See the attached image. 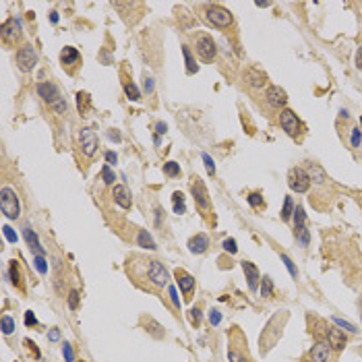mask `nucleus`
I'll return each mask as SVG.
<instances>
[{"label": "nucleus", "mask_w": 362, "mask_h": 362, "mask_svg": "<svg viewBox=\"0 0 362 362\" xmlns=\"http://www.w3.org/2000/svg\"><path fill=\"white\" fill-rule=\"evenodd\" d=\"M143 81H145V83H143L145 93H151V91H153V77H151V75H145Z\"/></svg>", "instance_id": "nucleus-49"}, {"label": "nucleus", "mask_w": 362, "mask_h": 362, "mask_svg": "<svg viewBox=\"0 0 362 362\" xmlns=\"http://www.w3.org/2000/svg\"><path fill=\"white\" fill-rule=\"evenodd\" d=\"M36 62H38V54H36V50H33V46H29V44L21 46L19 52H17V66H19L23 73H31Z\"/></svg>", "instance_id": "nucleus-8"}, {"label": "nucleus", "mask_w": 362, "mask_h": 362, "mask_svg": "<svg viewBox=\"0 0 362 362\" xmlns=\"http://www.w3.org/2000/svg\"><path fill=\"white\" fill-rule=\"evenodd\" d=\"M125 91H127L129 99H133V101H139V99H141V93H139V89H137L135 85H133V83H129V81H125Z\"/></svg>", "instance_id": "nucleus-32"}, {"label": "nucleus", "mask_w": 362, "mask_h": 362, "mask_svg": "<svg viewBox=\"0 0 362 362\" xmlns=\"http://www.w3.org/2000/svg\"><path fill=\"white\" fill-rule=\"evenodd\" d=\"M139 321H141V325L145 327V331H147L149 335H153L155 339H162V337H166V331H164V327H162V325H160L158 321H155L153 317H149V315H143V317H141Z\"/></svg>", "instance_id": "nucleus-18"}, {"label": "nucleus", "mask_w": 362, "mask_h": 362, "mask_svg": "<svg viewBox=\"0 0 362 362\" xmlns=\"http://www.w3.org/2000/svg\"><path fill=\"white\" fill-rule=\"evenodd\" d=\"M170 298H172V302H174L176 306H180V300H178V296H176V290H174V288H170Z\"/></svg>", "instance_id": "nucleus-57"}, {"label": "nucleus", "mask_w": 362, "mask_h": 362, "mask_svg": "<svg viewBox=\"0 0 362 362\" xmlns=\"http://www.w3.org/2000/svg\"><path fill=\"white\" fill-rule=\"evenodd\" d=\"M81 362H83V360H81Z\"/></svg>", "instance_id": "nucleus-64"}, {"label": "nucleus", "mask_w": 362, "mask_h": 362, "mask_svg": "<svg viewBox=\"0 0 362 362\" xmlns=\"http://www.w3.org/2000/svg\"><path fill=\"white\" fill-rule=\"evenodd\" d=\"M137 243H139V247L149 249V251H155V249H158V247H155V243H153V238H151L145 230H141V232H139V236H137Z\"/></svg>", "instance_id": "nucleus-27"}, {"label": "nucleus", "mask_w": 362, "mask_h": 362, "mask_svg": "<svg viewBox=\"0 0 362 362\" xmlns=\"http://www.w3.org/2000/svg\"><path fill=\"white\" fill-rule=\"evenodd\" d=\"M174 275H176V282H178L182 294H184V300H191L193 292H195V278L191 273H186L184 269H176Z\"/></svg>", "instance_id": "nucleus-12"}, {"label": "nucleus", "mask_w": 362, "mask_h": 362, "mask_svg": "<svg viewBox=\"0 0 362 362\" xmlns=\"http://www.w3.org/2000/svg\"><path fill=\"white\" fill-rule=\"evenodd\" d=\"M282 261L286 263V267H288V271H290V275H292V278H296V275H298V271H296L294 263H292V259H290L288 255H282Z\"/></svg>", "instance_id": "nucleus-42"}, {"label": "nucleus", "mask_w": 362, "mask_h": 362, "mask_svg": "<svg viewBox=\"0 0 362 362\" xmlns=\"http://www.w3.org/2000/svg\"><path fill=\"white\" fill-rule=\"evenodd\" d=\"M205 17H207V21L213 23L215 27H230L232 21H234V17L228 9H223L219 5H209L205 11Z\"/></svg>", "instance_id": "nucleus-6"}, {"label": "nucleus", "mask_w": 362, "mask_h": 362, "mask_svg": "<svg viewBox=\"0 0 362 362\" xmlns=\"http://www.w3.org/2000/svg\"><path fill=\"white\" fill-rule=\"evenodd\" d=\"M191 191H193V197H195V203L201 207L203 211H209V195H207V188L203 184V180L199 176H193L191 180Z\"/></svg>", "instance_id": "nucleus-9"}, {"label": "nucleus", "mask_w": 362, "mask_h": 362, "mask_svg": "<svg viewBox=\"0 0 362 362\" xmlns=\"http://www.w3.org/2000/svg\"><path fill=\"white\" fill-rule=\"evenodd\" d=\"M358 308H360V319H362V296H360V300H358Z\"/></svg>", "instance_id": "nucleus-61"}, {"label": "nucleus", "mask_w": 362, "mask_h": 362, "mask_svg": "<svg viewBox=\"0 0 362 362\" xmlns=\"http://www.w3.org/2000/svg\"><path fill=\"white\" fill-rule=\"evenodd\" d=\"M166 131H168L166 123H158V125H155V133H158V135H164Z\"/></svg>", "instance_id": "nucleus-56"}, {"label": "nucleus", "mask_w": 362, "mask_h": 362, "mask_svg": "<svg viewBox=\"0 0 362 362\" xmlns=\"http://www.w3.org/2000/svg\"><path fill=\"white\" fill-rule=\"evenodd\" d=\"M288 310H278L267 323V327L261 333V339H259V348H261V354H267L275 343L280 341L282 331H284V325L288 323Z\"/></svg>", "instance_id": "nucleus-2"}, {"label": "nucleus", "mask_w": 362, "mask_h": 362, "mask_svg": "<svg viewBox=\"0 0 362 362\" xmlns=\"http://www.w3.org/2000/svg\"><path fill=\"white\" fill-rule=\"evenodd\" d=\"M223 249H226L230 255H234V253L238 251V247H236V240H234V238H226V240H223Z\"/></svg>", "instance_id": "nucleus-45"}, {"label": "nucleus", "mask_w": 362, "mask_h": 362, "mask_svg": "<svg viewBox=\"0 0 362 362\" xmlns=\"http://www.w3.org/2000/svg\"><path fill=\"white\" fill-rule=\"evenodd\" d=\"M294 201H292V197H286V201H284V209H282V219L284 221H288L292 215H294Z\"/></svg>", "instance_id": "nucleus-29"}, {"label": "nucleus", "mask_w": 362, "mask_h": 362, "mask_svg": "<svg viewBox=\"0 0 362 362\" xmlns=\"http://www.w3.org/2000/svg\"><path fill=\"white\" fill-rule=\"evenodd\" d=\"M195 48H197V54L201 60L205 62H211L217 54V46L213 42L211 36H207V33H197L195 36Z\"/></svg>", "instance_id": "nucleus-5"}, {"label": "nucleus", "mask_w": 362, "mask_h": 362, "mask_svg": "<svg viewBox=\"0 0 362 362\" xmlns=\"http://www.w3.org/2000/svg\"><path fill=\"white\" fill-rule=\"evenodd\" d=\"M288 184H290L292 191L306 193L308 188H310V176H308V172L302 170V168H292L290 174H288Z\"/></svg>", "instance_id": "nucleus-7"}, {"label": "nucleus", "mask_w": 362, "mask_h": 362, "mask_svg": "<svg viewBox=\"0 0 362 362\" xmlns=\"http://www.w3.org/2000/svg\"><path fill=\"white\" fill-rule=\"evenodd\" d=\"M228 358L230 362H253L249 348H247V339L243 335V331L234 327L230 331V348H228Z\"/></svg>", "instance_id": "nucleus-3"}, {"label": "nucleus", "mask_w": 362, "mask_h": 362, "mask_svg": "<svg viewBox=\"0 0 362 362\" xmlns=\"http://www.w3.org/2000/svg\"><path fill=\"white\" fill-rule=\"evenodd\" d=\"M188 249H191V253H195V255H203L207 249H209V238L205 234H197L188 240Z\"/></svg>", "instance_id": "nucleus-21"}, {"label": "nucleus", "mask_w": 362, "mask_h": 362, "mask_svg": "<svg viewBox=\"0 0 362 362\" xmlns=\"http://www.w3.org/2000/svg\"><path fill=\"white\" fill-rule=\"evenodd\" d=\"M79 143H81V151L87 155V158H91V155L97 151V135L91 129H81Z\"/></svg>", "instance_id": "nucleus-10"}, {"label": "nucleus", "mask_w": 362, "mask_h": 362, "mask_svg": "<svg viewBox=\"0 0 362 362\" xmlns=\"http://www.w3.org/2000/svg\"><path fill=\"white\" fill-rule=\"evenodd\" d=\"M62 354H64V360H66V362H73L75 354H73V346H71L68 341H64V346H62Z\"/></svg>", "instance_id": "nucleus-43"}, {"label": "nucleus", "mask_w": 362, "mask_h": 362, "mask_svg": "<svg viewBox=\"0 0 362 362\" xmlns=\"http://www.w3.org/2000/svg\"><path fill=\"white\" fill-rule=\"evenodd\" d=\"M219 321H221L219 310H217V308H211V310H209V323H211V325H217Z\"/></svg>", "instance_id": "nucleus-48"}, {"label": "nucleus", "mask_w": 362, "mask_h": 362, "mask_svg": "<svg viewBox=\"0 0 362 362\" xmlns=\"http://www.w3.org/2000/svg\"><path fill=\"white\" fill-rule=\"evenodd\" d=\"M3 232H5V238L9 240V243H13V245L17 243V234H15V230H13L11 226H5V228H3Z\"/></svg>", "instance_id": "nucleus-47"}, {"label": "nucleus", "mask_w": 362, "mask_h": 362, "mask_svg": "<svg viewBox=\"0 0 362 362\" xmlns=\"http://www.w3.org/2000/svg\"><path fill=\"white\" fill-rule=\"evenodd\" d=\"M308 176H310V180H315V182H325L327 180V176H325V172L319 168V166H313L310 168V172H308Z\"/></svg>", "instance_id": "nucleus-31"}, {"label": "nucleus", "mask_w": 362, "mask_h": 362, "mask_svg": "<svg viewBox=\"0 0 362 362\" xmlns=\"http://www.w3.org/2000/svg\"><path fill=\"white\" fill-rule=\"evenodd\" d=\"M48 339H50V341H58V339H60V331L56 329V327H54V329H50V331H48Z\"/></svg>", "instance_id": "nucleus-53"}, {"label": "nucleus", "mask_w": 362, "mask_h": 362, "mask_svg": "<svg viewBox=\"0 0 362 362\" xmlns=\"http://www.w3.org/2000/svg\"><path fill=\"white\" fill-rule=\"evenodd\" d=\"M172 203H174V213L182 215L186 211V205H184V195L180 191H176L174 195H172Z\"/></svg>", "instance_id": "nucleus-28"}, {"label": "nucleus", "mask_w": 362, "mask_h": 362, "mask_svg": "<svg viewBox=\"0 0 362 362\" xmlns=\"http://www.w3.org/2000/svg\"><path fill=\"white\" fill-rule=\"evenodd\" d=\"M127 271L133 278V282L145 290H160V288H166L170 282L168 269L160 261H155V259L131 257L127 261Z\"/></svg>", "instance_id": "nucleus-1"}, {"label": "nucleus", "mask_w": 362, "mask_h": 362, "mask_svg": "<svg viewBox=\"0 0 362 362\" xmlns=\"http://www.w3.org/2000/svg\"><path fill=\"white\" fill-rule=\"evenodd\" d=\"M0 209H3V213L11 219H17L21 215L19 197H17V193L11 186H3V191H0Z\"/></svg>", "instance_id": "nucleus-4"}, {"label": "nucleus", "mask_w": 362, "mask_h": 362, "mask_svg": "<svg viewBox=\"0 0 362 362\" xmlns=\"http://www.w3.org/2000/svg\"><path fill=\"white\" fill-rule=\"evenodd\" d=\"M13 331H15V319L9 317V315H3V333L11 335Z\"/></svg>", "instance_id": "nucleus-33"}, {"label": "nucleus", "mask_w": 362, "mask_h": 362, "mask_svg": "<svg viewBox=\"0 0 362 362\" xmlns=\"http://www.w3.org/2000/svg\"><path fill=\"white\" fill-rule=\"evenodd\" d=\"M360 125H362V116H360Z\"/></svg>", "instance_id": "nucleus-63"}, {"label": "nucleus", "mask_w": 362, "mask_h": 362, "mask_svg": "<svg viewBox=\"0 0 362 362\" xmlns=\"http://www.w3.org/2000/svg\"><path fill=\"white\" fill-rule=\"evenodd\" d=\"M203 162H205V168H207V172L213 176L215 174V164H213V160H211V155H207V153H203Z\"/></svg>", "instance_id": "nucleus-44"}, {"label": "nucleus", "mask_w": 362, "mask_h": 362, "mask_svg": "<svg viewBox=\"0 0 362 362\" xmlns=\"http://www.w3.org/2000/svg\"><path fill=\"white\" fill-rule=\"evenodd\" d=\"M112 197L114 201L123 207V209H131V205H133V197H131V191L125 186V184H116L112 188Z\"/></svg>", "instance_id": "nucleus-17"}, {"label": "nucleus", "mask_w": 362, "mask_h": 362, "mask_svg": "<svg viewBox=\"0 0 362 362\" xmlns=\"http://www.w3.org/2000/svg\"><path fill=\"white\" fill-rule=\"evenodd\" d=\"M247 81H249V85H253V87H265V83H267V77H265V73H261V71H257V68H251V71L247 73Z\"/></svg>", "instance_id": "nucleus-25"}, {"label": "nucleus", "mask_w": 362, "mask_h": 362, "mask_svg": "<svg viewBox=\"0 0 362 362\" xmlns=\"http://www.w3.org/2000/svg\"><path fill=\"white\" fill-rule=\"evenodd\" d=\"M101 178H103V182H106V184H114L116 174L110 170V166H103V168H101Z\"/></svg>", "instance_id": "nucleus-37"}, {"label": "nucleus", "mask_w": 362, "mask_h": 362, "mask_svg": "<svg viewBox=\"0 0 362 362\" xmlns=\"http://www.w3.org/2000/svg\"><path fill=\"white\" fill-rule=\"evenodd\" d=\"M294 236L300 240V245H302V247H308V238H310V234H308L306 228H294Z\"/></svg>", "instance_id": "nucleus-36"}, {"label": "nucleus", "mask_w": 362, "mask_h": 362, "mask_svg": "<svg viewBox=\"0 0 362 362\" xmlns=\"http://www.w3.org/2000/svg\"><path fill=\"white\" fill-rule=\"evenodd\" d=\"M265 97H267V103L269 106H273V108H284L286 103H288V95H286V91L282 89V87H278V85H271V87L267 89V93H265Z\"/></svg>", "instance_id": "nucleus-15"}, {"label": "nucleus", "mask_w": 362, "mask_h": 362, "mask_svg": "<svg viewBox=\"0 0 362 362\" xmlns=\"http://www.w3.org/2000/svg\"><path fill=\"white\" fill-rule=\"evenodd\" d=\"M164 174L170 176V178L180 176V164H176V162H168V164H164Z\"/></svg>", "instance_id": "nucleus-30"}, {"label": "nucleus", "mask_w": 362, "mask_h": 362, "mask_svg": "<svg viewBox=\"0 0 362 362\" xmlns=\"http://www.w3.org/2000/svg\"><path fill=\"white\" fill-rule=\"evenodd\" d=\"M23 236H25V243L29 245V249L36 253V255H40V257H44V247L40 245V240H38V236H36V232H33L29 226H25L23 228Z\"/></svg>", "instance_id": "nucleus-22"}, {"label": "nucleus", "mask_w": 362, "mask_h": 362, "mask_svg": "<svg viewBox=\"0 0 362 362\" xmlns=\"http://www.w3.org/2000/svg\"><path fill=\"white\" fill-rule=\"evenodd\" d=\"M243 269L247 273V280H249V288L251 290H257L259 286V280H261V275H259V269L251 263V261H243Z\"/></svg>", "instance_id": "nucleus-24"}, {"label": "nucleus", "mask_w": 362, "mask_h": 362, "mask_svg": "<svg viewBox=\"0 0 362 362\" xmlns=\"http://www.w3.org/2000/svg\"><path fill=\"white\" fill-rule=\"evenodd\" d=\"M106 162H108V166L118 162V158H116V153H114V151H108V153H106Z\"/></svg>", "instance_id": "nucleus-55"}, {"label": "nucleus", "mask_w": 362, "mask_h": 362, "mask_svg": "<svg viewBox=\"0 0 362 362\" xmlns=\"http://www.w3.org/2000/svg\"><path fill=\"white\" fill-rule=\"evenodd\" d=\"M352 147H360V131L352 129Z\"/></svg>", "instance_id": "nucleus-52"}, {"label": "nucleus", "mask_w": 362, "mask_h": 362, "mask_svg": "<svg viewBox=\"0 0 362 362\" xmlns=\"http://www.w3.org/2000/svg\"><path fill=\"white\" fill-rule=\"evenodd\" d=\"M9 275H11V284H13L17 290L25 292V282H23V273H21V265H19V261H11Z\"/></svg>", "instance_id": "nucleus-20"}, {"label": "nucleus", "mask_w": 362, "mask_h": 362, "mask_svg": "<svg viewBox=\"0 0 362 362\" xmlns=\"http://www.w3.org/2000/svg\"><path fill=\"white\" fill-rule=\"evenodd\" d=\"M25 325H27V327L38 325V319H36V315H33L31 310H27V313H25Z\"/></svg>", "instance_id": "nucleus-50"}, {"label": "nucleus", "mask_w": 362, "mask_h": 362, "mask_svg": "<svg viewBox=\"0 0 362 362\" xmlns=\"http://www.w3.org/2000/svg\"><path fill=\"white\" fill-rule=\"evenodd\" d=\"M68 306H71L73 310L79 308V292H77V290H71V292H68Z\"/></svg>", "instance_id": "nucleus-39"}, {"label": "nucleus", "mask_w": 362, "mask_h": 362, "mask_svg": "<svg viewBox=\"0 0 362 362\" xmlns=\"http://www.w3.org/2000/svg\"><path fill=\"white\" fill-rule=\"evenodd\" d=\"M333 321H335L339 327H346V329H348V331H352V333H356V331H358L354 325H350V323H346V321H341V319H337V317H333Z\"/></svg>", "instance_id": "nucleus-51"}, {"label": "nucleus", "mask_w": 362, "mask_h": 362, "mask_svg": "<svg viewBox=\"0 0 362 362\" xmlns=\"http://www.w3.org/2000/svg\"><path fill=\"white\" fill-rule=\"evenodd\" d=\"M249 203H251V207H263V197L259 193H253V195H249Z\"/></svg>", "instance_id": "nucleus-46"}, {"label": "nucleus", "mask_w": 362, "mask_h": 362, "mask_svg": "<svg viewBox=\"0 0 362 362\" xmlns=\"http://www.w3.org/2000/svg\"><path fill=\"white\" fill-rule=\"evenodd\" d=\"M261 294H263L265 298H269V296L273 294V282H271L269 275H265V278H263V284H261Z\"/></svg>", "instance_id": "nucleus-34"}, {"label": "nucleus", "mask_w": 362, "mask_h": 362, "mask_svg": "<svg viewBox=\"0 0 362 362\" xmlns=\"http://www.w3.org/2000/svg\"><path fill=\"white\" fill-rule=\"evenodd\" d=\"M19 33H21L19 21L9 19V21L3 23V40H5V42H15L17 38H19Z\"/></svg>", "instance_id": "nucleus-19"}, {"label": "nucleus", "mask_w": 362, "mask_h": 362, "mask_svg": "<svg viewBox=\"0 0 362 362\" xmlns=\"http://www.w3.org/2000/svg\"><path fill=\"white\" fill-rule=\"evenodd\" d=\"M280 125H282V129H284L290 137H296V135L300 133V120H298V116L292 112V110H284V112L280 114Z\"/></svg>", "instance_id": "nucleus-13"}, {"label": "nucleus", "mask_w": 362, "mask_h": 362, "mask_svg": "<svg viewBox=\"0 0 362 362\" xmlns=\"http://www.w3.org/2000/svg\"><path fill=\"white\" fill-rule=\"evenodd\" d=\"M108 137H110V139H114V141H120V135H118L116 131H110V133H108Z\"/></svg>", "instance_id": "nucleus-60"}, {"label": "nucleus", "mask_w": 362, "mask_h": 362, "mask_svg": "<svg viewBox=\"0 0 362 362\" xmlns=\"http://www.w3.org/2000/svg\"><path fill=\"white\" fill-rule=\"evenodd\" d=\"M38 93H40V97H42L44 101H48V103H50V106H52V103H54V101L62 99V97H60V89H58V87H56V85L52 83V81L40 83V85H38Z\"/></svg>", "instance_id": "nucleus-14"}, {"label": "nucleus", "mask_w": 362, "mask_h": 362, "mask_svg": "<svg viewBox=\"0 0 362 362\" xmlns=\"http://www.w3.org/2000/svg\"><path fill=\"white\" fill-rule=\"evenodd\" d=\"M300 362H313V358H310V356H304V358H302Z\"/></svg>", "instance_id": "nucleus-62"}, {"label": "nucleus", "mask_w": 362, "mask_h": 362, "mask_svg": "<svg viewBox=\"0 0 362 362\" xmlns=\"http://www.w3.org/2000/svg\"><path fill=\"white\" fill-rule=\"evenodd\" d=\"M188 317H191V323H193L195 327H199V325H201V308H199V306H197V308H191Z\"/></svg>", "instance_id": "nucleus-41"}, {"label": "nucleus", "mask_w": 362, "mask_h": 362, "mask_svg": "<svg viewBox=\"0 0 362 362\" xmlns=\"http://www.w3.org/2000/svg\"><path fill=\"white\" fill-rule=\"evenodd\" d=\"M79 60H81V54L77 52V48H73V46L62 48V52H60V62H62L64 66L79 64Z\"/></svg>", "instance_id": "nucleus-23"}, {"label": "nucleus", "mask_w": 362, "mask_h": 362, "mask_svg": "<svg viewBox=\"0 0 362 362\" xmlns=\"http://www.w3.org/2000/svg\"><path fill=\"white\" fill-rule=\"evenodd\" d=\"M331 346L327 341H317L313 350H310V358H313V362H329L331 360Z\"/></svg>", "instance_id": "nucleus-16"}, {"label": "nucleus", "mask_w": 362, "mask_h": 362, "mask_svg": "<svg viewBox=\"0 0 362 362\" xmlns=\"http://www.w3.org/2000/svg\"><path fill=\"white\" fill-rule=\"evenodd\" d=\"M50 108L54 110L56 114H66V108H68V106H66V101H64V97H62V99H58V101H54V103H52Z\"/></svg>", "instance_id": "nucleus-40"}, {"label": "nucleus", "mask_w": 362, "mask_h": 362, "mask_svg": "<svg viewBox=\"0 0 362 362\" xmlns=\"http://www.w3.org/2000/svg\"><path fill=\"white\" fill-rule=\"evenodd\" d=\"M356 66L358 68H362V46L358 48V52H356Z\"/></svg>", "instance_id": "nucleus-58"}, {"label": "nucleus", "mask_w": 362, "mask_h": 362, "mask_svg": "<svg viewBox=\"0 0 362 362\" xmlns=\"http://www.w3.org/2000/svg\"><path fill=\"white\" fill-rule=\"evenodd\" d=\"M33 263H36V269H38L42 275H46V273H48V265H46V259H44V257L36 255V259H33Z\"/></svg>", "instance_id": "nucleus-38"}, {"label": "nucleus", "mask_w": 362, "mask_h": 362, "mask_svg": "<svg viewBox=\"0 0 362 362\" xmlns=\"http://www.w3.org/2000/svg\"><path fill=\"white\" fill-rule=\"evenodd\" d=\"M25 346H27V348L33 352V356H36V358H40V352H38V348H36V343H33V341H29V339H25Z\"/></svg>", "instance_id": "nucleus-54"}, {"label": "nucleus", "mask_w": 362, "mask_h": 362, "mask_svg": "<svg viewBox=\"0 0 362 362\" xmlns=\"http://www.w3.org/2000/svg\"><path fill=\"white\" fill-rule=\"evenodd\" d=\"M50 21H52V23H58V13H56V11L50 13Z\"/></svg>", "instance_id": "nucleus-59"}, {"label": "nucleus", "mask_w": 362, "mask_h": 362, "mask_svg": "<svg viewBox=\"0 0 362 362\" xmlns=\"http://www.w3.org/2000/svg\"><path fill=\"white\" fill-rule=\"evenodd\" d=\"M182 54H184V60H186V73H188V75H195V73L199 71V66H197V62H195V58H193V54H191V48L184 46V48H182Z\"/></svg>", "instance_id": "nucleus-26"}, {"label": "nucleus", "mask_w": 362, "mask_h": 362, "mask_svg": "<svg viewBox=\"0 0 362 362\" xmlns=\"http://www.w3.org/2000/svg\"><path fill=\"white\" fill-rule=\"evenodd\" d=\"M325 341L331 346V350H343L348 346V337L343 335L337 327H333V325H327V329H325Z\"/></svg>", "instance_id": "nucleus-11"}, {"label": "nucleus", "mask_w": 362, "mask_h": 362, "mask_svg": "<svg viewBox=\"0 0 362 362\" xmlns=\"http://www.w3.org/2000/svg\"><path fill=\"white\" fill-rule=\"evenodd\" d=\"M304 221H306L304 209H302V207H296V209H294V226L296 228H304Z\"/></svg>", "instance_id": "nucleus-35"}]
</instances>
